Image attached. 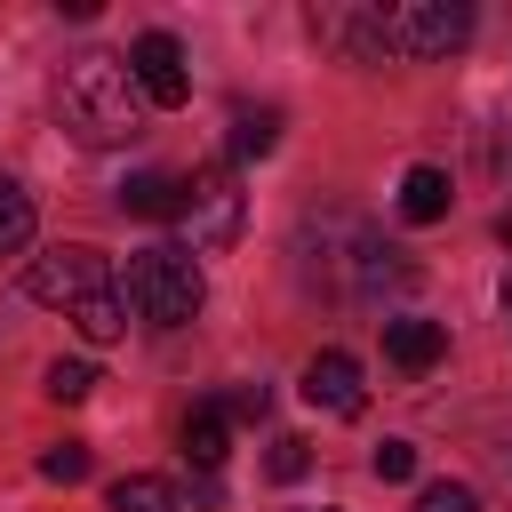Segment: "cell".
Returning a JSON list of instances; mask_svg holds the SVG:
<instances>
[{"label": "cell", "instance_id": "obj_5", "mask_svg": "<svg viewBox=\"0 0 512 512\" xmlns=\"http://www.w3.org/2000/svg\"><path fill=\"white\" fill-rule=\"evenodd\" d=\"M464 40H472V8H464V0H392V8H384V48H392V56L432 64V56L464 48Z\"/></svg>", "mask_w": 512, "mask_h": 512}, {"label": "cell", "instance_id": "obj_19", "mask_svg": "<svg viewBox=\"0 0 512 512\" xmlns=\"http://www.w3.org/2000/svg\"><path fill=\"white\" fill-rule=\"evenodd\" d=\"M264 472H272V480L288 488V480H304V472H312V448H304V440L288 432V440H272V456H264Z\"/></svg>", "mask_w": 512, "mask_h": 512}, {"label": "cell", "instance_id": "obj_17", "mask_svg": "<svg viewBox=\"0 0 512 512\" xmlns=\"http://www.w3.org/2000/svg\"><path fill=\"white\" fill-rule=\"evenodd\" d=\"M96 392V360H48V400H88Z\"/></svg>", "mask_w": 512, "mask_h": 512}, {"label": "cell", "instance_id": "obj_2", "mask_svg": "<svg viewBox=\"0 0 512 512\" xmlns=\"http://www.w3.org/2000/svg\"><path fill=\"white\" fill-rule=\"evenodd\" d=\"M120 304L152 328H184L200 304H208V280L192 264V248H144L128 256V280H120Z\"/></svg>", "mask_w": 512, "mask_h": 512}, {"label": "cell", "instance_id": "obj_4", "mask_svg": "<svg viewBox=\"0 0 512 512\" xmlns=\"http://www.w3.org/2000/svg\"><path fill=\"white\" fill-rule=\"evenodd\" d=\"M24 296H32V304H64V312H80V304L112 296V264H104L88 240H56V248H40V256H32Z\"/></svg>", "mask_w": 512, "mask_h": 512}, {"label": "cell", "instance_id": "obj_21", "mask_svg": "<svg viewBox=\"0 0 512 512\" xmlns=\"http://www.w3.org/2000/svg\"><path fill=\"white\" fill-rule=\"evenodd\" d=\"M368 472H376V480H416V448H408V440H384V448L368 456Z\"/></svg>", "mask_w": 512, "mask_h": 512}, {"label": "cell", "instance_id": "obj_1", "mask_svg": "<svg viewBox=\"0 0 512 512\" xmlns=\"http://www.w3.org/2000/svg\"><path fill=\"white\" fill-rule=\"evenodd\" d=\"M56 120L80 136V144H128L144 136V88L128 72V56H104V48H80L64 72H56Z\"/></svg>", "mask_w": 512, "mask_h": 512}, {"label": "cell", "instance_id": "obj_14", "mask_svg": "<svg viewBox=\"0 0 512 512\" xmlns=\"http://www.w3.org/2000/svg\"><path fill=\"white\" fill-rule=\"evenodd\" d=\"M272 144H280V104H240L232 112V152L240 160H264Z\"/></svg>", "mask_w": 512, "mask_h": 512}, {"label": "cell", "instance_id": "obj_22", "mask_svg": "<svg viewBox=\"0 0 512 512\" xmlns=\"http://www.w3.org/2000/svg\"><path fill=\"white\" fill-rule=\"evenodd\" d=\"M224 408H232V416H264V408H272V392H264V384H232V392H224Z\"/></svg>", "mask_w": 512, "mask_h": 512}, {"label": "cell", "instance_id": "obj_11", "mask_svg": "<svg viewBox=\"0 0 512 512\" xmlns=\"http://www.w3.org/2000/svg\"><path fill=\"white\" fill-rule=\"evenodd\" d=\"M224 440H232V408H224V400H192V416H184V456H192V472H216V464H224Z\"/></svg>", "mask_w": 512, "mask_h": 512}, {"label": "cell", "instance_id": "obj_9", "mask_svg": "<svg viewBox=\"0 0 512 512\" xmlns=\"http://www.w3.org/2000/svg\"><path fill=\"white\" fill-rule=\"evenodd\" d=\"M320 40L344 48L352 64H384V8H320Z\"/></svg>", "mask_w": 512, "mask_h": 512}, {"label": "cell", "instance_id": "obj_15", "mask_svg": "<svg viewBox=\"0 0 512 512\" xmlns=\"http://www.w3.org/2000/svg\"><path fill=\"white\" fill-rule=\"evenodd\" d=\"M32 240V192L16 176H0V256H16Z\"/></svg>", "mask_w": 512, "mask_h": 512}, {"label": "cell", "instance_id": "obj_23", "mask_svg": "<svg viewBox=\"0 0 512 512\" xmlns=\"http://www.w3.org/2000/svg\"><path fill=\"white\" fill-rule=\"evenodd\" d=\"M496 232H504V240H512V216H504V224H496Z\"/></svg>", "mask_w": 512, "mask_h": 512}, {"label": "cell", "instance_id": "obj_7", "mask_svg": "<svg viewBox=\"0 0 512 512\" xmlns=\"http://www.w3.org/2000/svg\"><path fill=\"white\" fill-rule=\"evenodd\" d=\"M304 400L312 408H328V416H360V400H368V384H360V360L352 352H312L304 360Z\"/></svg>", "mask_w": 512, "mask_h": 512}, {"label": "cell", "instance_id": "obj_20", "mask_svg": "<svg viewBox=\"0 0 512 512\" xmlns=\"http://www.w3.org/2000/svg\"><path fill=\"white\" fill-rule=\"evenodd\" d=\"M416 512H480V496H472L464 480H432V488L416 496Z\"/></svg>", "mask_w": 512, "mask_h": 512}, {"label": "cell", "instance_id": "obj_13", "mask_svg": "<svg viewBox=\"0 0 512 512\" xmlns=\"http://www.w3.org/2000/svg\"><path fill=\"white\" fill-rule=\"evenodd\" d=\"M112 512H184V496L160 472H120L112 480Z\"/></svg>", "mask_w": 512, "mask_h": 512}, {"label": "cell", "instance_id": "obj_25", "mask_svg": "<svg viewBox=\"0 0 512 512\" xmlns=\"http://www.w3.org/2000/svg\"><path fill=\"white\" fill-rule=\"evenodd\" d=\"M320 512H336V504H320Z\"/></svg>", "mask_w": 512, "mask_h": 512}, {"label": "cell", "instance_id": "obj_8", "mask_svg": "<svg viewBox=\"0 0 512 512\" xmlns=\"http://www.w3.org/2000/svg\"><path fill=\"white\" fill-rule=\"evenodd\" d=\"M440 352H448V328L440 320H424V312H392L384 320V360L392 368L424 376V368H440Z\"/></svg>", "mask_w": 512, "mask_h": 512}, {"label": "cell", "instance_id": "obj_3", "mask_svg": "<svg viewBox=\"0 0 512 512\" xmlns=\"http://www.w3.org/2000/svg\"><path fill=\"white\" fill-rule=\"evenodd\" d=\"M176 224L192 232V256H216V248H232V240H240L248 200H240V184H232V168H224V160H208V168H192V176H184V208H176Z\"/></svg>", "mask_w": 512, "mask_h": 512}, {"label": "cell", "instance_id": "obj_6", "mask_svg": "<svg viewBox=\"0 0 512 512\" xmlns=\"http://www.w3.org/2000/svg\"><path fill=\"white\" fill-rule=\"evenodd\" d=\"M128 72H136L144 104H160V112H176V104L192 96V72H184V48H176V32H144V40L128 48Z\"/></svg>", "mask_w": 512, "mask_h": 512}, {"label": "cell", "instance_id": "obj_16", "mask_svg": "<svg viewBox=\"0 0 512 512\" xmlns=\"http://www.w3.org/2000/svg\"><path fill=\"white\" fill-rule=\"evenodd\" d=\"M72 320H80V336H88V344H112V336L128 328V304H120V288H112V296H96V304H80Z\"/></svg>", "mask_w": 512, "mask_h": 512}, {"label": "cell", "instance_id": "obj_10", "mask_svg": "<svg viewBox=\"0 0 512 512\" xmlns=\"http://www.w3.org/2000/svg\"><path fill=\"white\" fill-rule=\"evenodd\" d=\"M120 208L144 216V224H168V216L184 208V176H168V168H136V176L120 184Z\"/></svg>", "mask_w": 512, "mask_h": 512}, {"label": "cell", "instance_id": "obj_24", "mask_svg": "<svg viewBox=\"0 0 512 512\" xmlns=\"http://www.w3.org/2000/svg\"><path fill=\"white\" fill-rule=\"evenodd\" d=\"M504 312H512V280H504Z\"/></svg>", "mask_w": 512, "mask_h": 512}, {"label": "cell", "instance_id": "obj_18", "mask_svg": "<svg viewBox=\"0 0 512 512\" xmlns=\"http://www.w3.org/2000/svg\"><path fill=\"white\" fill-rule=\"evenodd\" d=\"M40 480H56V488L88 480V448H80V440H56V448H40Z\"/></svg>", "mask_w": 512, "mask_h": 512}, {"label": "cell", "instance_id": "obj_12", "mask_svg": "<svg viewBox=\"0 0 512 512\" xmlns=\"http://www.w3.org/2000/svg\"><path fill=\"white\" fill-rule=\"evenodd\" d=\"M448 200H456V192H448L440 168H408V176H400V216H408V224H440Z\"/></svg>", "mask_w": 512, "mask_h": 512}]
</instances>
